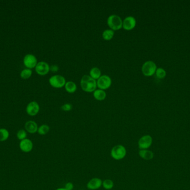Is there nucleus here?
<instances>
[{"mask_svg":"<svg viewBox=\"0 0 190 190\" xmlns=\"http://www.w3.org/2000/svg\"><path fill=\"white\" fill-rule=\"evenodd\" d=\"M87 188L90 190H96L102 186V181L98 177L91 179L86 185Z\"/></svg>","mask_w":190,"mask_h":190,"instance_id":"obj_13","label":"nucleus"},{"mask_svg":"<svg viewBox=\"0 0 190 190\" xmlns=\"http://www.w3.org/2000/svg\"><path fill=\"white\" fill-rule=\"evenodd\" d=\"M35 70L37 74L40 75H45L50 70V66L47 62L45 61H40L37 63L35 67Z\"/></svg>","mask_w":190,"mask_h":190,"instance_id":"obj_9","label":"nucleus"},{"mask_svg":"<svg viewBox=\"0 0 190 190\" xmlns=\"http://www.w3.org/2000/svg\"><path fill=\"white\" fill-rule=\"evenodd\" d=\"M65 88L66 91L69 93H74L76 91L77 85L73 82L69 81V82H66Z\"/></svg>","mask_w":190,"mask_h":190,"instance_id":"obj_17","label":"nucleus"},{"mask_svg":"<svg viewBox=\"0 0 190 190\" xmlns=\"http://www.w3.org/2000/svg\"><path fill=\"white\" fill-rule=\"evenodd\" d=\"M49 83L55 88H61L65 87L66 79L64 77L60 75H55L49 79Z\"/></svg>","mask_w":190,"mask_h":190,"instance_id":"obj_5","label":"nucleus"},{"mask_svg":"<svg viewBox=\"0 0 190 190\" xmlns=\"http://www.w3.org/2000/svg\"><path fill=\"white\" fill-rule=\"evenodd\" d=\"M136 25V19L133 16H129L125 17V19L123 20L122 27L126 30H131L135 27Z\"/></svg>","mask_w":190,"mask_h":190,"instance_id":"obj_11","label":"nucleus"},{"mask_svg":"<svg viewBox=\"0 0 190 190\" xmlns=\"http://www.w3.org/2000/svg\"><path fill=\"white\" fill-rule=\"evenodd\" d=\"M67 190L66 189H65L64 187H61V188H57L56 190Z\"/></svg>","mask_w":190,"mask_h":190,"instance_id":"obj_29","label":"nucleus"},{"mask_svg":"<svg viewBox=\"0 0 190 190\" xmlns=\"http://www.w3.org/2000/svg\"><path fill=\"white\" fill-rule=\"evenodd\" d=\"M23 63L26 67L27 68L31 69L34 68L37 65V60L36 57L32 54H27L24 57Z\"/></svg>","mask_w":190,"mask_h":190,"instance_id":"obj_8","label":"nucleus"},{"mask_svg":"<svg viewBox=\"0 0 190 190\" xmlns=\"http://www.w3.org/2000/svg\"><path fill=\"white\" fill-rule=\"evenodd\" d=\"M126 148L123 145H116L111 149V157L116 161L123 159L126 156Z\"/></svg>","mask_w":190,"mask_h":190,"instance_id":"obj_2","label":"nucleus"},{"mask_svg":"<svg viewBox=\"0 0 190 190\" xmlns=\"http://www.w3.org/2000/svg\"><path fill=\"white\" fill-rule=\"evenodd\" d=\"M26 112L30 116H35L40 111V105L36 102L30 103L26 107Z\"/></svg>","mask_w":190,"mask_h":190,"instance_id":"obj_12","label":"nucleus"},{"mask_svg":"<svg viewBox=\"0 0 190 190\" xmlns=\"http://www.w3.org/2000/svg\"><path fill=\"white\" fill-rule=\"evenodd\" d=\"M81 87L83 91L87 93L94 92L96 90L97 82L88 75H83L80 82Z\"/></svg>","mask_w":190,"mask_h":190,"instance_id":"obj_1","label":"nucleus"},{"mask_svg":"<svg viewBox=\"0 0 190 190\" xmlns=\"http://www.w3.org/2000/svg\"><path fill=\"white\" fill-rule=\"evenodd\" d=\"M10 133L6 128H0V142H5L9 139Z\"/></svg>","mask_w":190,"mask_h":190,"instance_id":"obj_20","label":"nucleus"},{"mask_svg":"<svg viewBox=\"0 0 190 190\" xmlns=\"http://www.w3.org/2000/svg\"><path fill=\"white\" fill-rule=\"evenodd\" d=\"M107 23L111 30L116 31L122 28L123 21L119 16L117 15H111L108 17Z\"/></svg>","mask_w":190,"mask_h":190,"instance_id":"obj_3","label":"nucleus"},{"mask_svg":"<svg viewBox=\"0 0 190 190\" xmlns=\"http://www.w3.org/2000/svg\"><path fill=\"white\" fill-rule=\"evenodd\" d=\"M112 80L111 78L107 75H103L97 80V87L99 89L105 91L111 87Z\"/></svg>","mask_w":190,"mask_h":190,"instance_id":"obj_6","label":"nucleus"},{"mask_svg":"<svg viewBox=\"0 0 190 190\" xmlns=\"http://www.w3.org/2000/svg\"><path fill=\"white\" fill-rule=\"evenodd\" d=\"M61 109L65 112H69L71 111L72 108V106L70 103H66L61 106Z\"/></svg>","mask_w":190,"mask_h":190,"instance_id":"obj_26","label":"nucleus"},{"mask_svg":"<svg viewBox=\"0 0 190 190\" xmlns=\"http://www.w3.org/2000/svg\"><path fill=\"white\" fill-rule=\"evenodd\" d=\"M89 75L94 79L98 80L99 77L101 76V71L99 68L97 67H94L90 70Z\"/></svg>","mask_w":190,"mask_h":190,"instance_id":"obj_18","label":"nucleus"},{"mask_svg":"<svg viewBox=\"0 0 190 190\" xmlns=\"http://www.w3.org/2000/svg\"><path fill=\"white\" fill-rule=\"evenodd\" d=\"M59 70V68L57 65H52L50 66V70L53 73H56Z\"/></svg>","mask_w":190,"mask_h":190,"instance_id":"obj_28","label":"nucleus"},{"mask_svg":"<svg viewBox=\"0 0 190 190\" xmlns=\"http://www.w3.org/2000/svg\"><path fill=\"white\" fill-rule=\"evenodd\" d=\"M93 95L95 99L99 101H102L105 99L106 97V93L105 92V91L99 89L94 91Z\"/></svg>","mask_w":190,"mask_h":190,"instance_id":"obj_16","label":"nucleus"},{"mask_svg":"<svg viewBox=\"0 0 190 190\" xmlns=\"http://www.w3.org/2000/svg\"><path fill=\"white\" fill-rule=\"evenodd\" d=\"M153 142L152 137L150 135H144L138 141V146L140 150H148L150 147Z\"/></svg>","mask_w":190,"mask_h":190,"instance_id":"obj_7","label":"nucleus"},{"mask_svg":"<svg viewBox=\"0 0 190 190\" xmlns=\"http://www.w3.org/2000/svg\"><path fill=\"white\" fill-rule=\"evenodd\" d=\"M139 154L141 158L146 161L151 160L154 157L153 152L148 150H140L139 152Z\"/></svg>","mask_w":190,"mask_h":190,"instance_id":"obj_15","label":"nucleus"},{"mask_svg":"<svg viewBox=\"0 0 190 190\" xmlns=\"http://www.w3.org/2000/svg\"><path fill=\"white\" fill-rule=\"evenodd\" d=\"M156 77H157L159 79H163L166 77V73L164 69L160 68L157 69L156 71Z\"/></svg>","mask_w":190,"mask_h":190,"instance_id":"obj_25","label":"nucleus"},{"mask_svg":"<svg viewBox=\"0 0 190 190\" xmlns=\"http://www.w3.org/2000/svg\"><path fill=\"white\" fill-rule=\"evenodd\" d=\"M32 74V71L31 69L28 68L25 69H23L22 71L21 72L20 76L22 79H27L31 77Z\"/></svg>","mask_w":190,"mask_h":190,"instance_id":"obj_23","label":"nucleus"},{"mask_svg":"<svg viewBox=\"0 0 190 190\" xmlns=\"http://www.w3.org/2000/svg\"><path fill=\"white\" fill-rule=\"evenodd\" d=\"M27 132L25 129H20L17 132V139H19L20 141H22L23 139L27 138Z\"/></svg>","mask_w":190,"mask_h":190,"instance_id":"obj_24","label":"nucleus"},{"mask_svg":"<svg viewBox=\"0 0 190 190\" xmlns=\"http://www.w3.org/2000/svg\"><path fill=\"white\" fill-rule=\"evenodd\" d=\"M74 187V186L73 183H72L71 182H68L66 184L64 188L67 190H72Z\"/></svg>","mask_w":190,"mask_h":190,"instance_id":"obj_27","label":"nucleus"},{"mask_svg":"<svg viewBox=\"0 0 190 190\" xmlns=\"http://www.w3.org/2000/svg\"><path fill=\"white\" fill-rule=\"evenodd\" d=\"M157 66L156 64L152 61H147L144 63L142 66V72L146 77H151L155 74Z\"/></svg>","mask_w":190,"mask_h":190,"instance_id":"obj_4","label":"nucleus"},{"mask_svg":"<svg viewBox=\"0 0 190 190\" xmlns=\"http://www.w3.org/2000/svg\"><path fill=\"white\" fill-rule=\"evenodd\" d=\"M115 32L111 29H106L102 32V37L105 40H110L114 37Z\"/></svg>","mask_w":190,"mask_h":190,"instance_id":"obj_19","label":"nucleus"},{"mask_svg":"<svg viewBox=\"0 0 190 190\" xmlns=\"http://www.w3.org/2000/svg\"><path fill=\"white\" fill-rule=\"evenodd\" d=\"M19 147L21 151L24 153H29L31 152L34 148V144L31 139L26 138L21 141L19 143Z\"/></svg>","mask_w":190,"mask_h":190,"instance_id":"obj_10","label":"nucleus"},{"mask_svg":"<svg viewBox=\"0 0 190 190\" xmlns=\"http://www.w3.org/2000/svg\"><path fill=\"white\" fill-rule=\"evenodd\" d=\"M38 125L37 123L34 120H29L26 122L25 125V131L30 134H34L38 131Z\"/></svg>","mask_w":190,"mask_h":190,"instance_id":"obj_14","label":"nucleus"},{"mask_svg":"<svg viewBox=\"0 0 190 190\" xmlns=\"http://www.w3.org/2000/svg\"><path fill=\"white\" fill-rule=\"evenodd\" d=\"M102 186L106 190H111L114 187V182L110 179H106L102 181Z\"/></svg>","mask_w":190,"mask_h":190,"instance_id":"obj_22","label":"nucleus"},{"mask_svg":"<svg viewBox=\"0 0 190 190\" xmlns=\"http://www.w3.org/2000/svg\"><path fill=\"white\" fill-rule=\"evenodd\" d=\"M50 130V128L48 125H42L38 128L37 133L41 136H45L48 133Z\"/></svg>","mask_w":190,"mask_h":190,"instance_id":"obj_21","label":"nucleus"}]
</instances>
